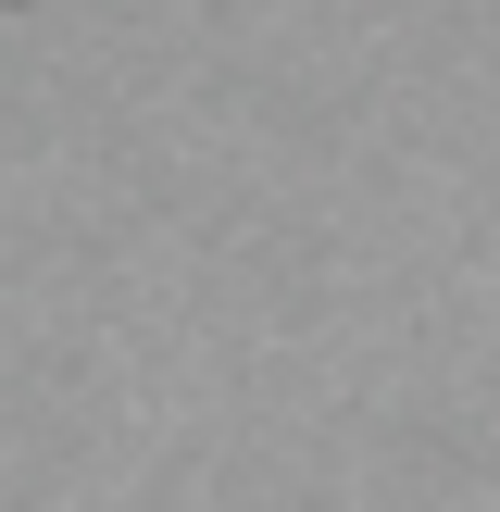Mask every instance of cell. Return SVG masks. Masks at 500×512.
<instances>
[]
</instances>
